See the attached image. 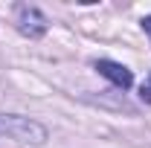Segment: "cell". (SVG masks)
I'll list each match as a JSON object with an SVG mask.
<instances>
[{
    "label": "cell",
    "instance_id": "6da1fadb",
    "mask_svg": "<svg viewBox=\"0 0 151 148\" xmlns=\"http://www.w3.org/2000/svg\"><path fill=\"white\" fill-rule=\"evenodd\" d=\"M0 128L20 142H44L47 139V128L32 122L29 116H0Z\"/></svg>",
    "mask_w": 151,
    "mask_h": 148
},
{
    "label": "cell",
    "instance_id": "277c9868",
    "mask_svg": "<svg viewBox=\"0 0 151 148\" xmlns=\"http://www.w3.org/2000/svg\"><path fill=\"white\" fill-rule=\"evenodd\" d=\"M139 96H142V102H151V75H148V84H142Z\"/></svg>",
    "mask_w": 151,
    "mask_h": 148
},
{
    "label": "cell",
    "instance_id": "5b68a950",
    "mask_svg": "<svg viewBox=\"0 0 151 148\" xmlns=\"http://www.w3.org/2000/svg\"><path fill=\"white\" fill-rule=\"evenodd\" d=\"M142 29H145V32H148V35H151V15H148V18H145V20H142Z\"/></svg>",
    "mask_w": 151,
    "mask_h": 148
},
{
    "label": "cell",
    "instance_id": "3957f363",
    "mask_svg": "<svg viewBox=\"0 0 151 148\" xmlns=\"http://www.w3.org/2000/svg\"><path fill=\"white\" fill-rule=\"evenodd\" d=\"M96 70L105 75L108 81H113L116 87H122V90H128V87L134 84L131 70H128V67H122V64H116V61H99V64H96Z\"/></svg>",
    "mask_w": 151,
    "mask_h": 148
},
{
    "label": "cell",
    "instance_id": "7a4b0ae2",
    "mask_svg": "<svg viewBox=\"0 0 151 148\" xmlns=\"http://www.w3.org/2000/svg\"><path fill=\"white\" fill-rule=\"evenodd\" d=\"M18 29L26 38H41L47 32V18L35 6H18Z\"/></svg>",
    "mask_w": 151,
    "mask_h": 148
}]
</instances>
